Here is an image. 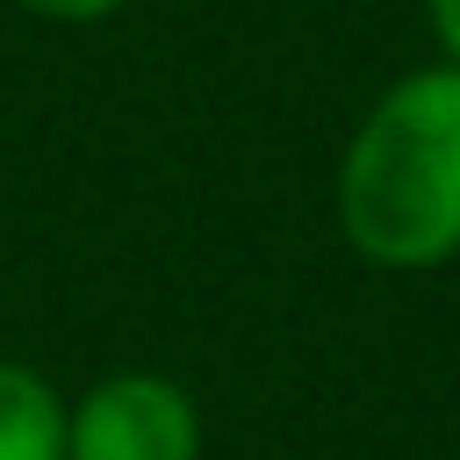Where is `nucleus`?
I'll return each mask as SVG.
<instances>
[{"label":"nucleus","instance_id":"39448f33","mask_svg":"<svg viewBox=\"0 0 460 460\" xmlns=\"http://www.w3.org/2000/svg\"><path fill=\"white\" fill-rule=\"evenodd\" d=\"M424 29L446 65H460V0H424Z\"/></svg>","mask_w":460,"mask_h":460},{"label":"nucleus","instance_id":"7ed1b4c3","mask_svg":"<svg viewBox=\"0 0 460 460\" xmlns=\"http://www.w3.org/2000/svg\"><path fill=\"white\" fill-rule=\"evenodd\" d=\"M0 460H65V395L0 352Z\"/></svg>","mask_w":460,"mask_h":460},{"label":"nucleus","instance_id":"20e7f679","mask_svg":"<svg viewBox=\"0 0 460 460\" xmlns=\"http://www.w3.org/2000/svg\"><path fill=\"white\" fill-rule=\"evenodd\" d=\"M22 14H36V22H65V29H86V22H108V14H122L129 0H14Z\"/></svg>","mask_w":460,"mask_h":460},{"label":"nucleus","instance_id":"f03ea898","mask_svg":"<svg viewBox=\"0 0 460 460\" xmlns=\"http://www.w3.org/2000/svg\"><path fill=\"white\" fill-rule=\"evenodd\" d=\"M65 460H201V402L158 367L101 374L65 395Z\"/></svg>","mask_w":460,"mask_h":460},{"label":"nucleus","instance_id":"f257e3e1","mask_svg":"<svg viewBox=\"0 0 460 460\" xmlns=\"http://www.w3.org/2000/svg\"><path fill=\"white\" fill-rule=\"evenodd\" d=\"M338 230L381 273L460 259V65L431 58L374 93L338 151Z\"/></svg>","mask_w":460,"mask_h":460}]
</instances>
